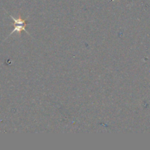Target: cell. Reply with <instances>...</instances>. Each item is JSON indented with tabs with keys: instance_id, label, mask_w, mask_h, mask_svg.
Instances as JSON below:
<instances>
[{
	"instance_id": "obj_1",
	"label": "cell",
	"mask_w": 150,
	"mask_h": 150,
	"mask_svg": "<svg viewBox=\"0 0 150 150\" xmlns=\"http://www.w3.org/2000/svg\"><path fill=\"white\" fill-rule=\"evenodd\" d=\"M10 17L13 20V21H14V29L12 31V32L10 34L9 36H10V35H12L13 34H14L15 32H18V34H20L21 32H22V31H24V32H26V34L30 35L29 32L26 30V24H27V22H26V19H23L21 18H15L13 17L12 16H10Z\"/></svg>"
}]
</instances>
